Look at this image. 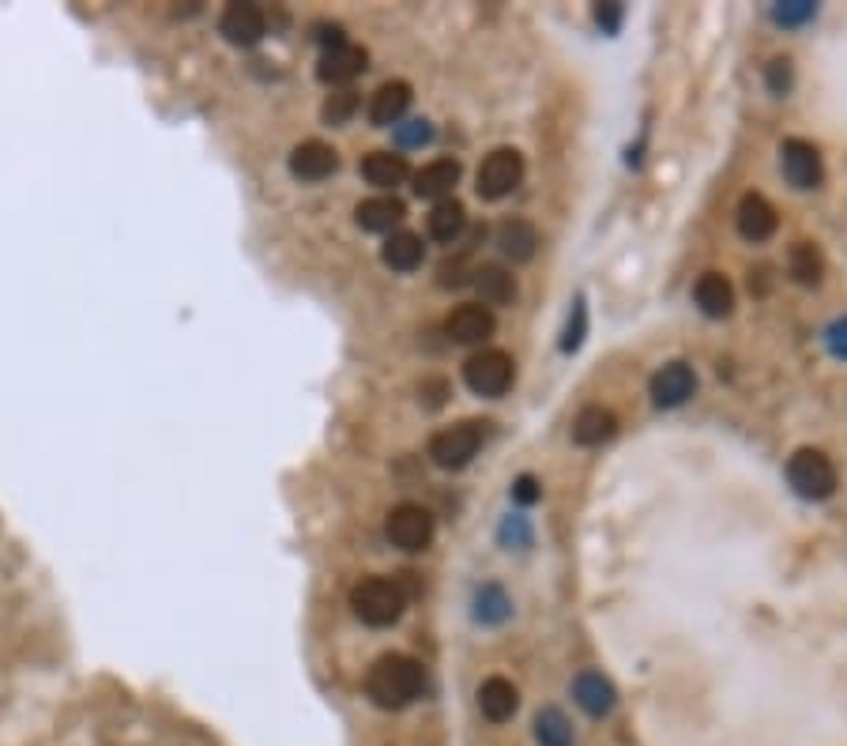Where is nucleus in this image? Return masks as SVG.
<instances>
[{"mask_svg":"<svg viewBox=\"0 0 847 746\" xmlns=\"http://www.w3.org/2000/svg\"><path fill=\"white\" fill-rule=\"evenodd\" d=\"M422 687H426L422 664L411 660V656H400V653L381 656L366 675V693L374 698V705H381V709L411 705V701L422 693Z\"/></svg>","mask_w":847,"mask_h":746,"instance_id":"1","label":"nucleus"},{"mask_svg":"<svg viewBox=\"0 0 847 746\" xmlns=\"http://www.w3.org/2000/svg\"><path fill=\"white\" fill-rule=\"evenodd\" d=\"M788 482L806 502H825L836 494V468L822 449H799L788 460Z\"/></svg>","mask_w":847,"mask_h":746,"instance_id":"3","label":"nucleus"},{"mask_svg":"<svg viewBox=\"0 0 847 746\" xmlns=\"http://www.w3.org/2000/svg\"><path fill=\"white\" fill-rule=\"evenodd\" d=\"M572 739H577V732H572L569 716L561 713V709L546 705L539 716H535V743L539 746H572Z\"/></svg>","mask_w":847,"mask_h":746,"instance_id":"28","label":"nucleus"},{"mask_svg":"<svg viewBox=\"0 0 847 746\" xmlns=\"http://www.w3.org/2000/svg\"><path fill=\"white\" fill-rule=\"evenodd\" d=\"M369 65V54L361 46H335V49H324L321 65H316V76H321L324 83H350L355 76L366 73Z\"/></svg>","mask_w":847,"mask_h":746,"instance_id":"14","label":"nucleus"},{"mask_svg":"<svg viewBox=\"0 0 847 746\" xmlns=\"http://www.w3.org/2000/svg\"><path fill=\"white\" fill-rule=\"evenodd\" d=\"M735 223H738V234H743L746 242L761 245V242H769L772 234H776V226H780V215H776V208L761 197V192H746V197L738 200Z\"/></svg>","mask_w":847,"mask_h":746,"instance_id":"12","label":"nucleus"},{"mask_svg":"<svg viewBox=\"0 0 847 746\" xmlns=\"http://www.w3.org/2000/svg\"><path fill=\"white\" fill-rule=\"evenodd\" d=\"M408 608V592L400 581H388V577H366L350 588V611L358 614L366 626L385 630Z\"/></svg>","mask_w":847,"mask_h":746,"instance_id":"2","label":"nucleus"},{"mask_svg":"<svg viewBox=\"0 0 847 746\" xmlns=\"http://www.w3.org/2000/svg\"><path fill=\"white\" fill-rule=\"evenodd\" d=\"M419 392L426 397L430 408H441V403H445V397H448V385H445V381H422Z\"/></svg>","mask_w":847,"mask_h":746,"instance_id":"39","label":"nucleus"},{"mask_svg":"<svg viewBox=\"0 0 847 746\" xmlns=\"http://www.w3.org/2000/svg\"><path fill=\"white\" fill-rule=\"evenodd\" d=\"M475 287H479V294L487 305H509L516 298V279L498 265L475 268Z\"/></svg>","mask_w":847,"mask_h":746,"instance_id":"26","label":"nucleus"},{"mask_svg":"<svg viewBox=\"0 0 847 746\" xmlns=\"http://www.w3.org/2000/svg\"><path fill=\"white\" fill-rule=\"evenodd\" d=\"M316 42H321L324 49H335V46H347V34H343V27H328V23H316Z\"/></svg>","mask_w":847,"mask_h":746,"instance_id":"38","label":"nucleus"},{"mask_svg":"<svg viewBox=\"0 0 847 746\" xmlns=\"http://www.w3.org/2000/svg\"><path fill=\"white\" fill-rule=\"evenodd\" d=\"M520 181H524V155L516 147H498L482 159L479 174H475V192L482 200H501L509 197Z\"/></svg>","mask_w":847,"mask_h":746,"instance_id":"6","label":"nucleus"},{"mask_svg":"<svg viewBox=\"0 0 847 746\" xmlns=\"http://www.w3.org/2000/svg\"><path fill=\"white\" fill-rule=\"evenodd\" d=\"M411 107V87L403 80H392V83H381L369 99V121L377 129H388V125H400V118L408 113Z\"/></svg>","mask_w":847,"mask_h":746,"instance_id":"17","label":"nucleus"},{"mask_svg":"<svg viewBox=\"0 0 847 746\" xmlns=\"http://www.w3.org/2000/svg\"><path fill=\"white\" fill-rule=\"evenodd\" d=\"M335 170H339V155H335V147H328L324 140H305V144H298L294 152H290V174H294L298 181L316 186V181L332 178Z\"/></svg>","mask_w":847,"mask_h":746,"instance_id":"10","label":"nucleus"},{"mask_svg":"<svg viewBox=\"0 0 847 746\" xmlns=\"http://www.w3.org/2000/svg\"><path fill=\"white\" fill-rule=\"evenodd\" d=\"M479 445H482V423L467 419V423L445 426V430H437V434L430 437V460H434L437 468H445V471H460V468H467V464L475 460Z\"/></svg>","mask_w":847,"mask_h":746,"instance_id":"4","label":"nucleus"},{"mask_svg":"<svg viewBox=\"0 0 847 746\" xmlns=\"http://www.w3.org/2000/svg\"><path fill=\"white\" fill-rule=\"evenodd\" d=\"M493 329H498V321H493V313L479 302L456 305L445 318V336L453 339V344H482V339L493 336Z\"/></svg>","mask_w":847,"mask_h":746,"instance_id":"11","label":"nucleus"},{"mask_svg":"<svg viewBox=\"0 0 847 746\" xmlns=\"http://www.w3.org/2000/svg\"><path fill=\"white\" fill-rule=\"evenodd\" d=\"M513 498H516L520 505H532V502H539V498H543V490H539V482H535L532 476H520L513 482Z\"/></svg>","mask_w":847,"mask_h":746,"instance_id":"36","label":"nucleus"},{"mask_svg":"<svg viewBox=\"0 0 847 746\" xmlns=\"http://www.w3.org/2000/svg\"><path fill=\"white\" fill-rule=\"evenodd\" d=\"M403 215H408V208H403L400 197H369V200H361V204L355 208L358 226H361V231H369V234L392 231V226L403 223Z\"/></svg>","mask_w":847,"mask_h":746,"instance_id":"21","label":"nucleus"},{"mask_svg":"<svg viewBox=\"0 0 847 746\" xmlns=\"http://www.w3.org/2000/svg\"><path fill=\"white\" fill-rule=\"evenodd\" d=\"M648 392H651V400H656V408H682V403L696 392V374H693V366H686V363H667L664 370L651 374Z\"/></svg>","mask_w":847,"mask_h":746,"instance_id":"9","label":"nucleus"},{"mask_svg":"<svg viewBox=\"0 0 847 746\" xmlns=\"http://www.w3.org/2000/svg\"><path fill=\"white\" fill-rule=\"evenodd\" d=\"M509 614H513L509 595L501 592L498 584H482L479 595H475V619H479L482 626H501V622H509Z\"/></svg>","mask_w":847,"mask_h":746,"instance_id":"29","label":"nucleus"},{"mask_svg":"<svg viewBox=\"0 0 847 746\" xmlns=\"http://www.w3.org/2000/svg\"><path fill=\"white\" fill-rule=\"evenodd\" d=\"M825 344H828V350H833L836 358H847V318L828 324V329H825Z\"/></svg>","mask_w":847,"mask_h":746,"instance_id":"35","label":"nucleus"},{"mask_svg":"<svg viewBox=\"0 0 847 746\" xmlns=\"http://www.w3.org/2000/svg\"><path fill=\"white\" fill-rule=\"evenodd\" d=\"M780 166H783V178L795 189H817L825 181L822 152H817L814 144H806V140H783Z\"/></svg>","mask_w":847,"mask_h":746,"instance_id":"8","label":"nucleus"},{"mask_svg":"<svg viewBox=\"0 0 847 746\" xmlns=\"http://www.w3.org/2000/svg\"><path fill=\"white\" fill-rule=\"evenodd\" d=\"M385 535H388V543L400 550H426L430 539H434V516H430V509L403 502L388 513Z\"/></svg>","mask_w":847,"mask_h":746,"instance_id":"7","label":"nucleus"},{"mask_svg":"<svg viewBox=\"0 0 847 746\" xmlns=\"http://www.w3.org/2000/svg\"><path fill=\"white\" fill-rule=\"evenodd\" d=\"M622 15H625V8L622 4H603V8H595V20H599V27L603 31H617L622 27Z\"/></svg>","mask_w":847,"mask_h":746,"instance_id":"37","label":"nucleus"},{"mask_svg":"<svg viewBox=\"0 0 847 746\" xmlns=\"http://www.w3.org/2000/svg\"><path fill=\"white\" fill-rule=\"evenodd\" d=\"M584 324H588V313H584V302L577 298L572 305V318H569V329H565V339H561V350H577L580 339H584Z\"/></svg>","mask_w":847,"mask_h":746,"instance_id":"34","label":"nucleus"},{"mask_svg":"<svg viewBox=\"0 0 847 746\" xmlns=\"http://www.w3.org/2000/svg\"><path fill=\"white\" fill-rule=\"evenodd\" d=\"M572 698H577V705L584 709L588 716H611L614 705H617V693L611 682L603 679L599 671H580L577 682H572Z\"/></svg>","mask_w":847,"mask_h":746,"instance_id":"15","label":"nucleus"},{"mask_svg":"<svg viewBox=\"0 0 847 746\" xmlns=\"http://www.w3.org/2000/svg\"><path fill=\"white\" fill-rule=\"evenodd\" d=\"M426 231H430V238L434 242H441V245H453L460 234L467 231V212H464V204L460 200H437L434 204V212L426 215Z\"/></svg>","mask_w":847,"mask_h":746,"instance_id":"25","label":"nucleus"},{"mask_svg":"<svg viewBox=\"0 0 847 746\" xmlns=\"http://www.w3.org/2000/svg\"><path fill=\"white\" fill-rule=\"evenodd\" d=\"M395 136H400L403 147H422V144H430L434 129H430V121L414 118V121H403V125H395Z\"/></svg>","mask_w":847,"mask_h":746,"instance_id":"33","label":"nucleus"},{"mask_svg":"<svg viewBox=\"0 0 847 746\" xmlns=\"http://www.w3.org/2000/svg\"><path fill=\"white\" fill-rule=\"evenodd\" d=\"M814 15H817L814 0H783V4L772 8V20L780 23V27H802V23H810Z\"/></svg>","mask_w":847,"mask_h":746,"instance_id":"30","label":"nucleus"},{"mask_svg":"<svg viewBox=\"0 0 847 746\" xmlns=\"http://www.w3.org/2000/svg\"><path fill=\"white\" fill-rule=\"evenodd\" d=\"M765 83H769L772 94H788L791 83H795V65H791V57H772L769 65H765Z\"/></svg>","mask_w":847,"mask_h":746,"instance_id":"32","label":"nucleus"},{"mask_svg":"<svg viewBox=\"0 0 847 746\" xmlns=\"http://www.w3.org/2000/svg\"><path fill=\"white\" fill-rule=\"evenodd\" d=\"M219 34H223L231 46H257L268 34V20L257 4H231L219 20Z\"/></svg>","mask_w":847,"mask_h":746,"instance_id":"13","label":"nucleus"},{"mask_svg":"<svg viewBox=\"0 0 847 746\" xmlns=\"http://www.w3.org/2000/svg\"><path fill=\"white\" fill-rule=\"evenodd\" d=\"M464 381L475 397H487V400H498L509 392L513 385V358L505 350H479L464 363Z\"/></svg>","mask_w":847,"mask_h":746,"instance_id":"5","label":"nucleus"},{"mask_svg":"<svg viewBox=\"0 0 847 746\" xmlns=\"http://www.w3.org/2000/svg\"><path fill=\"white\" fill-rule=\"evenodd\" d=\"M498 249L513 265H527L539 249V231L527 219H509V223L498 226Z\"/></svg>","mask_w":847,"mask_h":746,"instance_id":"16","label":"nucleus"},{"mask_svg":"<svg viewBox=\"0 0 847 746\" xmlns=\"http://www.w3.org/2000/svg\"><path fill=\"white\" fill-rule=\"evenodd\" d=\"M422 257H426V245H422L419 234H411V231L388 234V242L381 245V260L392 271H403V276L414 268H422Z\"/></svg>","mask_w":847,"mask_h":746,"instance_id":"24","label":"nucleus"},{"mask_svg":"<svg viewBox=\"0 0 847 746\" xmlns=\"http://www.w3.org/2000/svg\"><path fill=\"white\" fill-rule=\"evenodd\" d=\"M693 302L701 305L704 318L720 321V318H727V313L735 310V291H731L727 276H720V271H704V276L696 279V287H693Z\"/></svg>","mask_w":847,"mask_h":746,"instance_id":"20","label":"nucleus"},{"mask_svg":"<svg viewBox=\"0 0 847 746\" xmlns=\"http://www.w3.org/2000/svg\"><path fill=\"white\" fill-rule=\"evenodd\" d=\"M361 178L377 189H395L411 178V166H408L403 155H395V152H374V155L361 159Z\"/></svg>","mask_w":847,"mask_h":746,"instance_id":"23","label":"nucleus"},{"mask_svg":"<svg viewBox=\"0 0 847 746\" xmlns=\"http://www.w3.org/2000/svg\"><path fill=\"white\" fill-rule=\"evenodd\" d=\"M460 181V163L456 159H434L414 174V197L422 200H448V192Z\"/></svg>","mask_w":847,"mask_h":746,"instance_id":"19","label":"nucleus"},{"mask_svg":"<svg viewBox=\"0 0 847 746\" xmlns=\"http://www.w3.org/2000/svg\"><path fill=\"white\" fill-rule=\"evenodd\" d=\"M479 709L482 716L490 720V724H505V720H513V713L520 709V693L509 679H501V675H490L487 682L479 687Z\"/></svg>","mask_w":847,"mask_h":746,"instance_id":"18","label":"nucleus"},{"mask_svg":"<svg viewBox=\"0 0 847 746\" xmlns=\"http://www.w3.org/2000/svg\"><path fill=\"white\" fill-rule=\"evenodd\" d=\"M788 271H791L795 283L817 287L822 283V276H825V260L810 242H799V245H791V253H788Z\"/></svg>","mask_w":847,"mask_h":746,"instance_id":"27","label":"nucleus"},{"mask_svg":"<svg viewBox=\"0 0 847 746\" xmlns=\"http://www.w3.org/2000/svg\"><path fill=\"white\" fill-rule=\"evenodd\" d=\"M617 434V419L614 411L599 408V403H591V408H584L577 415V423H572V442L584 445V449H595V445L611 442V437Z\"/></svg>","mask_w":847,"mask_h":746,"instance_id":"22","label":"nucleus"},{"mask_svg":"<svg viewBox=\"0 0 847 746\" xmlns=\"http://www.w3.org/2000/svg\"><path fill=\"white\" fill-rule=\"evenodd\" d=\"M355 113H358V94L355 91H335V94H328V102H324L321 118L328 121V125H347Z\"/></svg>","mask_w":847,"mask_h":746,"instance_id":"31","label":"nucleus"}]
</instances>
